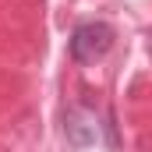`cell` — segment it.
I'll use <instances>...</instances> for the list:
<instances>
[{"instance_id": "obj_1", "label": "cell", "mask_w": 152, "mask_h": 152, "mask_svg": "<svg viewBox=\"0 0 152 152\" xmlns=\"http://www.w3.org/2000/svg\"><path fill=\"white\" fill-rule=\"evenodd\" d=\"M113 46V28L106 21H81L71 32V57L78 64H96L110 53Z\"/></svg>"}, {"instance_id": "obj_2", "label": "cell", "mask_w": 152, "mask_h": 152, "mask_svg": "<svg viewBox=\"0 0 152 152\" xmlns=\"http://www.w3.org/2000/svg\"><path fill=\"white\" fill-rule=\"evenodd\" d=\"M67 138H71L75 149L92 145V142H96V124H92V117H85L81 110H75V113L67 117Z\"/></svg>"}]
</instances>
